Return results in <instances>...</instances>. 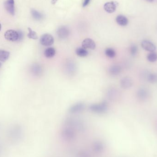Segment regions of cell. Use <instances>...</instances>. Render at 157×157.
I'll return each instance as SVG.
<instances>
[{
    "mask_svg": "<svg viewBox=\"0 0 157 157\" xmlns=\"http://www.w3.org/2000/svg\"><path fill=\"white\" fill-rule=\"evenodd\" d=\"M89 108L91 111L98 114H103L106 112L107 109V103L103 102L99 104H94L91 105Z\"/></svg>",
    "mask_w": 157,
    "mask_h": 157,
    "instance_id": "obj_1",
    "label": "cell"
},
{
    "mask_svg": "<svg viewBox=\"0 0 157 157\" xmlns=\"http://www.w3.org/2000/svg\"><path fill=\"white\" fill-rule=\"evenodd\" d=\"M54 42L53 37L49 34H44L40 37V44L44 46H51L53 44Z\"/></svg>",
    "mask_w": 157,
    "mask_h": 157,
    "instance_id": "obj_2",
    "label": "cell"
},
{
    "mask_svg": "<svg viewBox=\"0 0 157 157\" xmlns=\"http://www.w3.org/2000/svg\"><path fill=\"white\" fill-rule=\"evenodd\" d=\"M5 39L8 41H18L19 35L18 32L14 30H7L4 34Z\"/></svg>",
    "mask_w": 157,
    "mask_h": 157,
    "instance_id": "obj_3",
    "label": "cell"
},
{
    "mask_svg": "<svg viewBox=\"0 0 157 157\" xmlns=\"http://www.w3.org/2000/svg\"><path fill=\"white\" fill-rule=\"evenodd\" d=\"M57 34L58 37L61 39H65L69 36L70 30L66 26H60L57 29Z\"/></svg>",
    "mask_w": 157,
    "mask_h": 157,
    "instance_id": "obj_4",
    "label": "cell"
},
{
    "mask_svg": "<svg viewBox=\"0 0 157 157\" xmlns=\"http://www.w3.org/2000/svg\"><path fill=\"white\" fill-rule=\"evenodd\" d=\"M141 46L142 48L148 52H153L156 50V46L151 41L149 40H143L141 42Z\"/></svg>",
    "mask_w": 157,
    "mask_h": 157,
    "instance_id": "obj_5",
    "label": "cell"
},
{
    "mask_svg": "<svg viewBox=\"0 0 157 157\" xmlns=\"http://www.w3.org/2000/svg\"><path fill=\"white\" fill-rule=\"evenodd\" d=\"M137 98L140 100L144 101L148 98L149 95V92L147 88L144 87H142L139 88L137 91Z\"/></svg>",
    "mask_w": 157,
    "mask_h": 157,
    "instance_id": "obj_6",
    "label": "cell"
},
{
    "mask_svg": "<svg viewBox=\"0 0 157 157\" xmlns=\"http://www.w3.org/2000/svg\"><path fill=\"white\" fill-rule=\"evenodd\" d=\"M133 84V80L130 77H125L121 80L120 86L123 89H129L132 86Z\"/></svg>",
    "mask_w": 157,
    "mask_h": 157,
    "instance_id": "obj_7",
    "label": "cell"
},
{
    "mask_svg": "<svg viewBox=\"0 0 157 157\" xmlns=\"http://www.w3.org/2000/svg\"><path fill=\"white\" fill-rule=\"evenodd\" d=\"M82 46L85 49L94 50L96 48V43L94 40L90 38H86L82 41Z\"/></svg>",
    "mask_w": 157,
    "mask_h": 157,
    "instance_id": "obj_8",
    "label": "cell"
},
{
    "mask_svg": "<svg viewBox=\"0 0 157 157\" xmlns=\"http://www.w3.org/2000/svg\"><path fill=\"white\" fill-rule=\"evenodd\" d=\"M4 7L7 12L11 15L15 14L14 1V0H7L4 3Z\"/></svg>",
    "mask_w": 157,
    "mask_h": 157,
    "instance_id": "obj_9",
    "label": "cell"
},
{
    "mask_svg": "<svg viewBox=\"0 0 157 157\" xmlns=\"http://www.w3.org/2000/svg\"><path fill=\"white\" fill-rule=\"evenodd\" d=\"M118 6V3L115 2H107L104 5V9L107 13L111 14L116 11Z\"/></svg>",
    "mask_w": 157,
    "mask_h": 157,
    "instance_id": "obj_10",
    "label": "cell"
},
{
    "mask_svg": "<svg viewBox=\"0 0 157 157\" xmlns=\"http://www.w3.org/2000/svg\"><path fill=\"white\" fill-rule=\"evenodd\" d=\"M121 71V67L118 64L112 65L108 69V73L111 75H118Z\"/></svg>",
    "mask_w": 157,
    "mask_h": 157,
    "instance_id": "obj_11",
    "label": "cell"
},
{
    "mask_svg": "<svg viewBox=\"0 0 157 157\" xmlns=\"http://www.w3.org/2000/svg\"><path fill=\"white\" fill-rule=\"evenodd\" d=\"M85 107V105L84 104L81 103H78L72 106L69 109V111L71 113H77L83 111Z\"/></svg>",
    "mask_w": 157,
    "mask_h": 157,
    "instance_id": "obj_12",
    "label": "cell"
},
{
    "mask_svg": "<svg viewBox=\"0 0 157 157\" xmlns=\"http://www.w3.org/2000/svg\"><path fill=\"white\" fill-rule=\"evenodd\" d=\"M43 69L41 65L38 63L34 64L31 67V72L34 75L40 76L42 74Z\"/></svg>",
    "mask_w": 157,
    "mask_h": 157,
    "instance_id": "obj_13",
    "label": "cell"
},
{
    "mask_svg": "<svg viewBox=\"0 0 157 157\" xmlns=\"http://www.w3.org/2000/svg\"><path fill=\"white\" fill-rule=\"evenodd\" d=\"M116 21L119 25L121 26H127L128 24V19L122 15H119L116 17Z\"/></svg>",
    "mask_w": 157,
    "mask_h": 157,
    "instance_id": "obj_14",
    "label": "cell"
},
{
    "mask_svg": "<svg viewBox=\"0 0 157 157\" xmlns=\"http://www.w3.org/2000/svg\"><path fill=\"white\" fill-rule=\"evenodd\" d=\"M56 54V50L53 47H49L44 51V55L46 58L50 59L53 58Z\"/></svg>",
    "mask_w": 157,
    "mask_h": 157,
    "instance_id": "obj_15",
    "label": "cell"
},
{
    "mask_svg": "<svg viewBox=\"0 0 157 157\" xmlns=\"http://www.w3.org/2000/svg\"><path fill=\"white\" fill-rule=\"evenodd\" d=\"M75 53L78 57L84 58L87 56L88 55V52L86 49L83 47H78L75 50Z\"/></svg>",
    "mask_w": 157,
    "mask_h": 157,
    "instance_id": "obj_16",
    "label": "cell"
},
{
    "mask_svg": "<svg viewBox=\"0 0 157 157\" xmlns=\"http://www.w3.org/2000/svg\"><path fill=\"white\" fill-rule=\"evenodd\" d=\"M10 53L5 50H0V61L4 62L8 59Z\"/></svg>",
    "mask_w": 157,
    "mask_h": 157,
    "instance_id": "obj_17",
    "label": "cell"
},
{
    "mask_svg": "<svg viewBox=\"0 0 157 157\" xmlns=\"http://www.w3.org/2000/svg\"><path fill=\"white\" fill-rule=\"evenodd\" d=\"M147 80L150 83H155L157 82V75L155 73H150L147 75Z\"/></svg>",
    "mask_w": 157,
    "mask_h": 157,
    "instance_id": "obj_18",
    "label": "cell"
},
{
    "mask_svg": "<svg viewBox=\"0 0 157 157\" xmlns=\"http://www.w3.org/2000/svg\"><path fill=\"white\" fill-rule=\"evenodd\" d=\"M31 14L33 18L37 20H41L43 17L42 14L35 9H32L31 10Z\"/></svg>",
    "mask_w": 157,
    "mask_h": 157,
    "instance_id": "obj_19",
    "label": "cell"
},
{
    "mask_svg": "<svg viewBox=\"0 0 157 157\" xmlns=\"http://www.w3.org/2000/svg\"><path fill=\"white\" fill-rule=\"evenodd\" d=\"M105 53L107 57L114 58L116 56V53L115 50L112 48H107L105 51Z\"/></svg>",
    "mask_w": 157,
    "mask_h": 157,
    "instance_id": "obj_20",
    "label": "cell"
},
{
    "mask_svg": "<svg viewBox=\"0 0 157 157\" xmlns=\"http://www.w3.org/2000/svg\"><path fill=\"white\" fill-rule=\"evenodd\" d=\"M147 59L150 62H154L157 60V53L155 52H150L147 55Z\"/></svg>",
    "mask_w": 157,
    "mask_h": 157,
    "instance_id": "obj_21",
    "label": "cell"
},
{
    "mask_svg": "<svg viewBox=\"0 0 157 157\" xmlns=\"http://www.w3.org/2000/svg\"><path fill=\"white\" fill-rule=\"evenodd\" d=\"M28 30H29V33L27 35V37L33 40H37L38 39L37 34L36 32L32 30L30 28H28Z\"/></svg>",
    "mask_w": 157,
    "mask_h": 157,
    "instance_id": "obj_22",
    "label": "cell"
},
{
    "mask_svg": "<svg viewBox=\"0 0 157 157\" xmlns=\"http://www.w3.org/2000/svg\"><path fill=\"white\" fill-rule=\"evenodd\" d=\"M130 53L132 56H135L138 53V47L135 44H132L130 47Z\"/></svg>",
    "mask_w": 157,
    "mask_h": 157,
    "instance_id": "obj_23",
    "label": "cell"
},
{
    "mask_svg": "<svg viewBox=\"0 0 157 157\" xmlns=\"http://www.w3.org/2000/svg\"><path fill=\"white\" fill-rule=\"evenodd\" d=\"M18 35H19V38H18V41H21L24 38L23 33L21 30H18Z\"/></svg>",
    "mask_w": 157,
    "mask_h": 157,
    "instance_id": "obj_24",
    "label": "cell"
},
{
    "mask_svg": "<svg viewBox=\"0 0 157 157\" xmlns=\"http://www.w3.org/2000/svg\"><path fill=\"white\" fill-rule=\"evenodd\" d=\"M90 2V0H84L83 3V7H85L89 4V2Z\"/></svg>",
    "mask_w": 157,
    "mask_h": 157,
    "instance_id": "obj_25",
    "label": "cell"
},
{
    "mask_svg": "<svg viewBox=\"0 0 157 157\" xmlns=\"http://www.w3.org/2000/svg\"><path fill=\"white\" fill-rule=\"evenodd\" d=\"M58 0H52V2H51V3H52V4H53V5H54V4H56V2H58Z\"/></svg>",
    "mask_w": 157,
    "mask_h": 157,
    "instance_id": "obj_26",
    "label": "cell"
},
{
    "mask_svg": "<svg viewBox=\"0 0 157 157\" xmlns=\"http://www.w3.org/2000/svg\"><path fill=\"white\" fill-rule=\"evenodd\" d=\"M146 1H147L149 2H152L154 1V0H146Z\"/></svg>",
    "mask_w": 157,
    "mask_h": 157,
    "instance_id": "obj_27",
    "label": "cell"
},
{
    "mask_svg": "<svg viewBox=\"0 0 157 157\" xmlns=\"http://www.w3.org/2000/svg\"><path fill=\"white\" fill-rule=\"evenodd\" d=\"M1 28H2L1 24H0V31H1Z\"/></svg>",
    "mask_w": 157,
    "mask_h": 157,
    "instance_id": "obj_28",
    "label": "cell"
},
{
    "mask_svg": "<svg viewBox=\"0 0 157 157\" xmlns=\"http://www.w3.org/2000/svg\"><path fill=\"white\" fill-rule=\"evenodd\" d=\"M2 67V63L0 62V69H1V68Z\"/></svg>",
    "mask_w": 157,
    "mask_h": 157,
    "instance_id": "obj_29",
    "label": "cell"
}]
</instances>
